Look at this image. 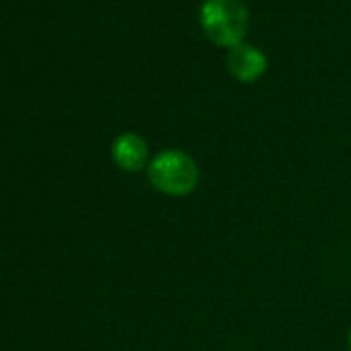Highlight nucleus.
Wrapping results in <instances>:
<instances>
[{
    "label": "nucleus",
    "mask_w": 351,
    "mask_h": 351,
    "mask_svg": "<svg viewBox=\"0 0 351 351\" xmlns=\"http://www.w3.org/2000/svg\"><path fill=\"white\" fill-rule=\"evenodd\" d=\"M147 176L155 191L169 197H186L197 189L201 169L186 151L165 149L149 161Z\"/></svg>",
    "instance_id": "1"
},
{
    "label": "nucleus",
    "mask_w": 351,
    "mask_h": 351,
    "mask_svg": "<svg viewBox=\"0 0 351 351\" xmlns=\"http://www.w3.org/2000/svg\"><path fill=\"white\" fill-rule=\"evenodd\" d=\"M248 23V11L242 0H205L201 7L203 32L217 46L234 48L242 44Z\"/></svg>",
    "instance_id": "2"
},
{
    "label": "nucleus",
    "mask_w": 351,
    "mask_h": 351,
    "mask_svg": "<svg viewBox=\"0 0 351 351\" xmlns=\"http://www.w3.org/2000/svg\"><path fill=\"white\" fill-rule=\"evenodd\" d=\"M228 69H230V73L238 81H242V83H254L267 71V56L258 48L242 42L238 46L230 48Z\"/></svg>",
    "instance_id": "3"
},
{
    "label": "nucleus",
    "mask_w": 351,
    "mask_h": 351,
    "mask_svg": "<svg viewBox=\"0 0 351 351\" xmlns=\"http://www.w3.org/2000/svg\"><path fill=\"white\" fill-rule=\"evenodd\" d=\"M112 157L124 171H141L149 167V147L145 138L134 132H124L114 141Z\"/></svg>",
    "instance_id": "4"
},
{
    "label": "nucleus",
    "mask_w": 351,
    "mask_h": 351,
    "mask_svg": "<svg viewBox=\"0 0 351 351\" xmlns=\"http://www.w3.org/2000/svg\"><path fill=\"white\" fill-rule=\"evenodd\" d=\"M349 351H351V330H349Z\"/></svg>",
    "instance_id": "5"
}]
</instances>
